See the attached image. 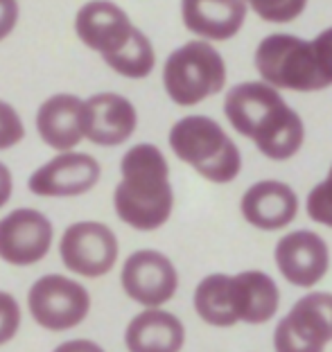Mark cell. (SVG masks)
<instances>
[{"label": "cell", "instance_id": "1", "mask_svg": "<svg viewBox=\"0 0 332 352\" xmlns=\"http://www.w3.org/2000/svg\"><path fill=\"white\" fill-rule=\"evenodd\" d=\"M224 113L233 129L253 140L271 161H287L303 145L305 126L301 118L287 107L276 86L267 82L233 86L226 95Z\"/></svg>", "mask_w": 332, "mask_h": 352}, {"label": "cell", "instance_id": "2", "mask_svg": "<svg viewBox=\"0 0 332 352\" xmlns=\"http://www.w3.org/2000/svg\"><path fill=\"white\" fill-rule=\"evenodd\" d=\"M123 181L118 183L113 204L118 217L136 230H156L169 219L174 192L169 186V167L158 147L143 142L132 147L120 163Z\"/></svg>", "mask_w": 332, "mask_h": 352}, {"label": "cell", "instance_id": "3", "mask_svg": "<svg viewBox=\"0 0 332 352\" xmlns=\"http://www.w3.org/2000/svg\"><path fill=\"white\" fill-rule=\"evenodd\" d=\"M169 147L183 163L210 183H231L240 174L242 158L229 135L206 116H188L169 131Z\"/></svg>", "mask_w": 332, "mask_h": 352}, {"label": "cell", "instance_id": "4", "mask_svg": "<svg viewBox=\"0 0 332 352\" xmlns=\"http://www.w3.org/2000/svg\"><path fill=\"white\" fill-rule=\"evenodd\" d=\"M256 68L267 84L285 91L312 93L330 86L310 41L291 34H271L256 47Z\"/></svg>", "mask_w": 332, "mask_h": 352}, {"label": "cell", "instance_id": "5", "mask_svg": "<svg viewBox=\"0 0 332 352\" xmlns=\"http://www.w3.org/2000/svg\"><path fill=\"white\" fill-rule=\"evenodd\" d=\"M163 84L169 100L179 107H194L226 84L222 54L206 41H190L174 50L165 61Z\"/></svg>", "mask_w": 332, "mask_h": 352}, {"label": "cell", "instance_id": "6", "mask_svg": "<svg viewBox=\"0 0 332 352\" xmlns=\"http://www.w3.org/2000/svg\"><path fill=\"white\" fill-rule=\"evenodd\" d=\"M32 318L52 332L70 330L84 321L91 309V296L82 285L66 276L52 274L39 278L28 294Z\"/></svg>", "mask_w": 332, "mask_h": 352}, {"label": "cell", "instance_id": "7", "mask_svg": "<svg viewBox=\"0 0 332 352\" xmlns=\"http://www.w3.org/2000/svg\"><path fill=\"white\" fill-rule=\"evenodd\" d=\"M332 341V294L312 292L303 296L273 332L280 352H319Z\"/></svg>", "mask_w": 332, "mask_h": 352}, {"label": "cell", "instance_id": "8", "mask_svg": "<svg viewBox=\"0 0 332 352\" xmlns=\"http://www.w3.org/2000/svg\"><path fill=\"white\" fill-rule=\"evenodd\" d=\"M59 251L72 274L100 278L109 274L118 260V239L100 221H79L66 228Z\"/></svg>", "mask_w": 332, "mask_h": 352}, {"label": "cell", "instance_id": "9", "mask_svg": "<svg viewBox=\"0 0 332 352\" xmlns=\"http://www.w3.org/2000/svg\"><path fill=\"white\" fill-rule=\"evenodd\" d=\"M52 244V223L45 214L19 208L0 219V258L16 267L41 262Z\"/></svg>", "mask_w": 332, "mask_h": 352}, {"label": "cell", "instance_id": "10", "mask_svg": "<svg viewBox=\"0 0 332 352\" xmlns=\"http://www.w3.org/2000/svg\"><path fill=\"white\" fill-rule=\"evenodd\" d=\"M179 276L174 264L158 251H136L123 267V289L145 307H160L176 294Z\"/></svg>", "mask_w": 332, "mask_h": 352}, {"label": "cell", "instance_id": "11", "mask_svg": "<svg viewBox=\"0 0 332 352\" xmlns=\"http://www.w3.org/2000/svg\"><path fill=\"white\" fill-rule=\"evenodd\" d=\"M278 271L294 287L317 285L330 267V251L323 237L312 230H294L280 239L273 251Z\"/></svg>", "mask_w": 332, "mask_h": 352}, {"label": "cell", "instance_id": "12", "mask_svg": "<svg viewBox=\"0 0 332 352\" xmlns=\"http://www.w3.org/2000/svg\"><path fill=\"white\" fill-rule=\"evenodd\" d=\"M100 181V163L93 156L68 151L54 156L30 176L28 186L39 197H77Z\"/></svg>", "mask_w": 332, "mask_h": 352}, {"label": "cell", "instance_id": "13", "mask_svg": "<svg viewBox=\"0 0 332 352\" xmlns=\"http://www.w3.org/2000/svg\"><path fill=\"white\" fill-rule=\"evenodd\" d=\"M84 135L95 145L116 147L136 131L134 104L118 93H97L84 102Z\"/></svg>", "mask_w": 332, "mask_h": 352}, {"label": "cell", "instance_id": "14", "mask_svg": "<svg viewBox=\"0 0 332 352\" xmlns=\"http://www.w3.org/2000/svg\"><path fill=\"white\" fill-rule=\"evenodd\" d=\"M134 23L125 10H120L111 0H91L77 12L75 32L86 47L111 54L120 50L134 34Z\"/></svg>", "mask_w": 332, "mask_h": 352}, {"label": "cell", "instance_id": "15", "mask_svg": "<svg viewBox=\"0 0 332 352\" xmlns=\"http://www.w3.org/2000/svg\"><path fill=\"white\" fill-rule=\"evenodd\" d=\"M242 217L260 230H278L294 221L298 199L287 183L260 181L251 186L242 197Z\"/></svg>", "mask_w": 332, "mask_h": 352}, {"label": "cell", "instance_id": "16", "mask_svg": "<svg viewBox=\"0 0 332 352\" xmlns=\"http://www.w3.org/2000/svg\"><path fill=\"white\" fill-rule=\"evenodd\" d=\"M245 0H181L183 25L208 41L233 38L245 25Z\"/></svg>", "mask_w": 332, "mask_h": 352}, {"label": "cell", "instance_id": "17", "mask_svg": "<svg viewBox=\"0 0 332 352\" xmlns=\"http://www.w3.org/2000/svg\"><path fill=\"white\" fill-rule=\"evenodd\" d=\"M84 102L77 95L59 93L41 104L37 129L45 145L59 151L77 147L84 138Z\"/></svg>", "mask_w": 332, "mask_h": 352}, {"label": "cell", "instance_id": "18", "mask_svg": "<svg viewBox=\"0 0 332 352\" xmlns=\"http://www.w3.org/2000/svg\"><path fill=\"white\" fill-rule=\"evenodd\" d=\"M125 341L134 352H176L185 341V330L174 314L149 307L127 325Z\"/></svg>", "mask_w": 332, "mask_h": 352}, {"label": "cell", "instance_id": "19", "mask_svg": "<svg viewBox=\"0 0 332 352\" xmlns=\"http://www.w3.org/2000/svg\"><path fill=\"white\" fill-rule=\"evenodd\" d=\"M233 283H236V309L240 321L260 325L276 316L280 292L271 276H267L264 271H242L233 276Z\"/></svg>", "mask_w": 332, "mask_h": 352}, {"label": "cell", "instance_id": "20", "mask_svg": "<svg viewBox=\"0 0 332 352\" xmlns=\"http://www.w3.org/2000/svg\"><path fill=\"white\" fill-rule=\"evenodd\" d=\"M194 309L201 321L213 327H231L236 325L238 309H236V283L233 276L213 274L204 278L194 289Z\"/></svg>", "mask_w": 332, "mask_h": 352}, {"label": "cell", "instance_id": "21", "mask_svg": "<svg viewBox=\"0 0 332 352\" xmlns=\"http://www.w3.org/2000/svg\"><path fill=\"white\" fill-rule=\"evenodd\" d=\"M102 59L109 68L116 70L118 75L129 77V79H145L154 70L156 54H154L149 38L136 28L132 38H129L120 50L111 54H102Z\"/></svg>", "mask_w": 332, "mask_h": 352}, {"label": "cell", "instance_id": "22", "mask_svg": "<svg viewBox=\"0 0 332 352\" xmlns=\"http://www.w3.org/2000/svg\"><path fill=\"white\" fill-rule=\"evenodd\" d=\"M267 23H291L303 14L307 0H245Z\"/></svg>", "mask_w": 332, "mask_h": 352}, {"label": "cell", "instance_id": "23", "mask_svg": "<svg viewBox=\"0 0 332 352\" xmlns=\"http://www.w3.org/2000/svg\"><path fill=\"white\" fill-rule=\"evenodd\" d=\"M307 214L317 223L332 228V167L326 176V181L319 183V186L307 195Z\"/></svg>", "mask_w": 332, "mask_h": 352}, {"label": "cell", "instance_id": "24", "mask_svg": "<svg viewBox=\"0 0 332 352\" xmlns=\"http://www.w3.org/2000/svg\"><path fill=\"white\" fill-rule=\"evenodd\" d=\"M21 325V307L12 294L0 292V346L14 339Z\"/></svg>", "mask_w": 332, "mask_h": 352}, {"label": "cell", "instance_id": "25", "mask_svg": "<svg viewBox=\"0 0 332 352\" xmlns=\"http://www.w3.org/2000/svg\"><path fill=\"white\" fill-rule=\"evenodd\" d=\"M314 52H317V61L323 77L328 79V84H332V28L323 30L321 34L312 41Z\"/></svg>", "mask_w": 332, "mask_h": 352}, {"label": "cell", "instance_id": "26", "mask_svg": "<svg viewBox=\"0 0 332 352\" xmlns=\"http://www.w3.org/2000/svg\"><path fill=\"white\" fill-rule=\"evenodd\" d=\"M19 23V0H0V41L14 32Z\"/></svg>", "mask_w": 332, "mask_h": 352}, {"label": "cell", "instance_id": "27", "mask_svg": "<svg viewBox=\"0 0 332 352\" xmlns=\"http://www.w3.org/2000/svg\"><path fill=\"white\" fill-rule=\"evenodd\" d=\"M12 197V172L7 170V165L0 163V208H3Z\"/></svg>", "mask_w": 332, "mask_h": 352}]
</instances>
